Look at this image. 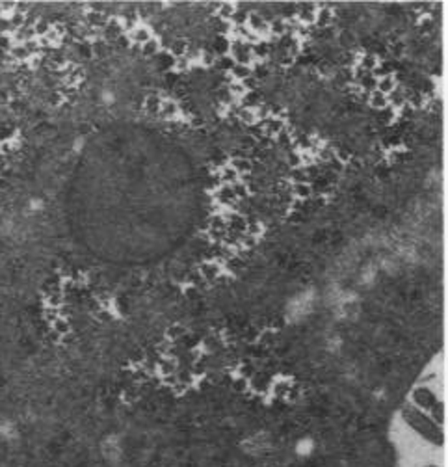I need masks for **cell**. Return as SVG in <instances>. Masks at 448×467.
<instances>
[{"label": "cell", "mask_w": 448, "mask_h": 467, "mask_svg": "<svg viewBox=\"0 0 448 467\" xmlns=\"http://www.w3.org/2000/svg\"><path fill=\"white\" fill-rule=\"evenodd\" d=\"M402 417H404V421L408 422V427L411 428L413 432L419 434L422 439H426V441L432 443V445H437V447L443 445L444 441L443 428L439 427L434 419L428 417L422 410H419V407L415 406H405L404 410H402Z\"/></svg>", "instance_id": "cell-1"}, {"label": "cell", "mask_w": 448, "mask_h": 467, "mask_svg": "<svg viewBox=\"0 0 448 467\" xmlns=\"http://www.w3.org/2000/svg\"><path fill=\"white\" fill-rule=\"evenodd\" d=\"M413 400H415V404H417V407H419V410H432V407L437 404L434 393L430 391V389H426V388L417 389V391L413 393Z\"/></svg>", "instance_id": "cell-2"}, {"label": "cell", "mask_w": 448, "mask_h": 467, "mask_svg": "<svg viewBox=\"0 0 448 467\" xmlns=\"http://www.w3.org/2000/svg\"><path fill=\"white\" fill-rule=\"evenodd\" d=\"M424 467H439V466H435V463H428V466H424Z\"/></svg>", "instance_id": "cell-3"}]
</instances>
